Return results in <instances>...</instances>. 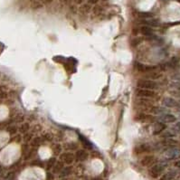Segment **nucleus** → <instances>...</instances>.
<instances>
[{
  "label": "nucleus",
  "instance_id": "1",
  "mask_svg": "<svg viewBox=\"0 0 180 180\" xmlns=\"http://www.w3.org/2000/svg\"><path fill=\"white\" fill-rule=\"evenodd\" d=\"M157 83L155 81L148 79H140L137 81V87L138 89H146V90H154L157 88Z\"/></svg>",
  "mask_w": 180,
  "mask_h": 180
},
{
  "label": "nucleus",
  "instance_id": "2",
  "mask_svg": "<svg viewBox=\"0 0 180 180\" xmlns=\"http://www.w3.org/2000/svg\"><path fill=\"white\" fill-rule=\"evenodd\" d=\"M60 160L63 162L64 164H67V165H71L73 164L75 160V156L73 153L66 151L64 153H62L61 155L59 156Z\"/></svg>",
  "mask_w": 180,
  "mask_h": 180
},
{
  "label": "nucleus",
  "instance_id": "3",
  "mask_svg": "<svg viewBox=\"0 0 180 180\" xmlns=\"http://www.w3.org/2000/svg\"><path fill=\"white\" fill-rule=\"evenodd\" d=\"M136 95L138 97L144 98V99H148V98H153L156 96V92L152 90H146V89H137Z\"/></svg>",
  "mask_w": 180,
  "mask_h": 180
},
{
  "label": "nucleus",
  "instance_id": "4",
  "mask_svg": "<svg viewBox=\"0 0 180 180\" xmlns=\"http://www.w3.org/2000/svg\"><path fill=\"white\" fill-rule=\"evenodd\" d=\"M74 156H75V160L83 162L87 160V158H89V153L85 150H76Z\"/></svg>",
  "mask_w": 180,
  "mask_h": 180
},
{
  "label": "nucleus",
  "instance_id": "5",
  "mask_svg": "<svg viewBox=\"0 0 180 180\" xmlns=\"http://www.w3.org/2000/svg\"><path fill=\"white\" fill-rule=\"evenodd\" d=\"M150 150V147L145 145V144H142V145H138L134 148V153L136 155H140V154H144V153H147Z\"/></svg>",
  "mask_w": 180,
  "mask_h": 180
},
{
  "label": "nucleus",
  "instance_id": "6",
  "mask_svg": "<svg viewBox=\"0 0 180 180\" xmlns=\"http://www.w3.org/2000/svg\"><path fill=\"white\" fill-rule=\"evenodd\" d=\"M134 120L138 122H148L152 121L153 118L150 115H148L146 113H140V114H137L134 118Z\"/></svg>",
  "mask_w": 180,
  "mask_h": 180
},
{
  "label": "nucleus",
  "instance_id": "7",
  "mask_svg": "<svg viewBox=\"0 0 180 180\" xmlns=\"http://www.w3.org/2000/svg\"><path fill=\"white\" fill-rule=\"evenodd\" d=\"M134 67L138 71H140V73H148V71H150V70L154 69V67L144 65L140 63H138V62H136V63L134 64Z\"/></svg>",
  "mask_w": 180,
  "mask_h": 180
},
{
  "label": "nucleus",
  "instance_id": "8",
  "mask_svg": "<svg viewBox=\"0 0 180 180\" xmlns=\"http://www.w3.org/2000/svg\"><path fill=\"white\" fill-rule=\"evenodd\" d=\"M163 166H160V165H156V166H154L151 167V169L150 170V176L152 177H158L159 175H160L163 171Z\"/></svg>",
  "mask_w": 180,
  "mask_h": 180
},
{
  "label": "nucleus",
  "instance_id": "9",
  "mask_svg": "<svg viewBox=\"0 0 180 180\" xmlns=\"http://www.w3.org/2000/svg\"><path fill=\"white\" fill-rule=\"evenodd\" d=\"M154 159H155L154 156H152V155H147V156L142 158L141 161H140V164H141L142 166H144V167H148V166H150L151 164L154 162Z\"/></svg>",
  "mask_w": 180,
  "mask_h": 180
},
{
  "label": "nucleus",
  "instance_id": "10",
  "mask_svg": "<svg viewBox=\"0 0 180 180\" xmlns=\"http://www.w3.org/2000/svg\"><path fill=\"white\" fill-rule=\"evenodd\" d=\"M43 142H44V140H43L42 137H34L33 140H31L30 144H31V147L33 148H36L42 145Z\"/></svg>",
  "mask_w": 180,
  "mask_h": 180
},
{
  "label": "nucleus",
  "instance_id": "11",
  "mask_svg": "<svg viewBox=\"0 0 180 180\" xmlns=\"http://www.w3.org/2000/svg\"><path fill=\"white\" fill-rule=\"evenodd\" d=\"M79 138H80V141L81 142V144L83 145L84 148H86V150H91V148H93L92 147V144L90 142V140H88V138H86L83 135L79 134Z\"/></svg>",
  "mask_w": 180,
  "mask_h": 180
},
{
  "label": "nucleus",
  "instance_id": "12",
  "mask_svg": "<svg viewBox=\"0 0 180 180\" xmlns=\"http://www.w3.org/2000/svg\"><path fill=\"white\" fill-rule=\"evenodd\" d=\"M140 32L145 36H150V35L153 34V30L148 25H142L140 28Z\"/></svg>",
  "mask_w": 180,
  "mask_h": 180
},
{
  "label": "nucleus",
  "instance_id": "13",
  "mask_svg": "<svg viewBox=\"0 0 180 180\" xmlns=\"http://www.w3.org/2000/svg\"><path fill=\"white\" fill-rule=\"evenodd\" d=\"M66 148L67 150H70V151H73V150H78V144H77L76 142H68V143H65L64 146H63V148Z\"/></svg>",
  "mask_w": 180,
  "mask_h": 180
},
{
  "label": "nucleus",
  "instance_id": "14",
  "mask_svg": "<svg viewBox=\"0 0 180 180\" xmlns=\"http://www.w3.org/2000/svg\"><path fill=\"white\" fill-rule=\"evenodd\" d=\"M91 13L93 14L96 17H99L102 13H103V7L100 5H95L91 7Z\"/></svg>",
  "mask_w": 180,
  "mask_h": 180
},
{
  "label": "nucleus",
  "instance_id": "15",
  "mask_svg": "<svg viewBox=\"0 0 180 180\" xmlns=\"http://www.w3.org/2000/svg\"><path fill=\"white\" fill-rule=\"evenodd\" d=\"M52 151L53 154L55 156H60L62 154V151H63V146L59 143H56L52 147Z\"/></svg>",
  "mask_w": 180,
  "mask_h": 180
},
{
  "label": "nucleus",
  "instance_id": "16",
  "mask_svg": "<svg viewBox=\"0 0 180 180\" xmlns=\"http://www.w3.org/2000/svg\"><path fill=\"white\" fill-rule=\"evenodd\" d=\"M160 120L164 123H171V122H174L175 120H176V118H175V116H173L171 114H167V115L162 116V118Z\"/></svg>",
  "mask_w": 180,
  "mask_h": 180
},
{
  "label": "nucleus",
  "instance_id": "17",
  "mask_svg": "<svg viewBox=\"0 0 180 180\" xmlns=\"http://www.w3.org/2000/svg\"><path fill=\"white\" fill-rule=\"evenodd\" d=\"M80 11L83 14H88L91 12V5H90L89 3L83 5V6L80 7Z\"/></svg>",
  "mask_w": 180,
  "mask_h": 180
},
{
  "label": "nucleus",
  "instance_id": "18",
  "mask_svg": "<svg viewBox=\"0 0 180 180\" xmlns=\"http://www.w3.org/2000/svg\"><path fill=\"white\" fill-rule=\"evenodd\" d=\"M64 164L62 162L61 160L60 161H56L55 165L54 167V173H60L62 170H63V168L64 167Z\"/></svg>",
  "mask_w": 180,
  "mask_h": 180
},
{
  "label": "nucleus",
  "instance_id": "19",
  "mask_svg": "<svg viewBox=\"0 0 180 180\" xmlns=\"http://www.w3.org/2000/svg\"><path fill=\"white\" fill-rule=\"evenodd\" d=\"M143 39L140 38V37H133L131 40H130V45L132 46V47H137L138 45H140L141 43H142Z\"/></svg>",
  "mask_w": 180,
  "mask_h": 180
},
{
  "label": "nucleus",
  "instance_id": "20",
  "mask_svg": "<svg viewBox=\"0 0 180 180\" xmlns=\"http://www.w3.org/2000/svg\"><path fill=\"white\" fill-rule=\"evenodd\" d=\"M42 138H43L44 141H48V142H50V141H52L54 140V137H53L52 134H51V133L47 132V133H44V134L42 135Z\"/></svg>",
  "mask_w": 180,
  "mask_h": 180
},
{
  "label": "nucleus",
  "instance_id": "21",
  "mask_svg": "<svg viewBox=\"0 0 180 180\" xmlns=\"http://www.w3.org/2000/svg\"><path fill=\"white\" fill-rule=\"evenodd\" d=\"M71 167H64L63 170H62L60 173L63 177H67L71 174Z\"/></svg>",
  "mask_w": 180,
  "mask_h": 180
},
{
  "label": "nucleus",
  "instance_id": "22",
  "mask_svg": "<svg viewBox=\"0 0 180 180\" xmlns=\"http://www.w3.org/2000/svg\"><path fill=\"white\" fill-rule=\"evenodd\" d=\"M20 131H21L22 133H27L30 130V124L29 123H24V124L21 125V127H20Z\"/></svg>",
  "mask_w": 180,
  "mask_h": 180
},
{
  "label": "nucleus",
  "instance_id": "23",
  "mask_svg": "<svg viewBox=\"0 0 180 180\" xmlns=\"http://www.w3.org/2000/svg\"><path fill=\"white\" fill-rule=\"evenodd\" d=\"M55 163H56V158H51L48 159V161H47V169H51V168H53L55 165Z\"/></svg>",
  "mask_w": 180,
  "mask_h": 180
},
{
  "label": "nucleus",
  "instance_id": "24",
  "mask_svg": "<svg viewBox=\"0 0 180 180\" xmlns=\"http://www.w3.org/2000/svg\"><path fill=\"white\" fill-rule=\"evenodd\" d=\"M156 127H158V128H155L154 130V134H158L159 132H161L164 128H165V126H164L162 123H158V124L156 125Z\"/></svg>",
  "mask_w": 180,
  "mask_h": 180
},
{
  "label": "nucleus",
  "instance_id": "25",
  "mask_svg": "<svg viewBox=\"0 0 180 180\" xmlns=\"http://www.w3.org/2000/svg\"><path fill=\"white\" fill-rule=\"evenodd\" d=\"M33 138H34V133H26V134H25V136H24V140L26 141V142H31V140H33Z\"/></svg>",
  "mask_w": 180,
  "mask_h": 180
},
{
  "label": "nucleus",
  "instance_id": "26",
  "mask_svg": "<svg viewBox=\"0 0 180 180\" xmlns=\"http://www.w3.org/2000/svg\"><path fill=\"white\" fill-rule=\"evenodd\" d=\"M42 7H43V4L41 3V1H40V2L35 1V2H34V3L32 4V7H33L34 9H38V8H41Z\"/></svg>",
  "mask_w": 180,
  "mask_h": 180
},
{
  "label": "nucleus",
  "instance_id": "27",
  "mask_svg": "<svg viewBox=\"0 0 180 180\" xmlns=\"http://www.w3.org/2000/svg\"><path fill=\"white\" fill-rule=\"evenodd\" d=\"M41 130H42V128H41L39 125H35V126H34V130H33V132H32V133L41 131Z\"/></svg>",
  "mask_w": 180,
  "mask_h": 180
},
{
  "label": "nucleus",
  "instance_id": "28",
  "mask_svg": "<svg viewBox=\"0 0 180 180\" xmlns=\"http://www.w3.org/2000/svg\"><path fill=\"white\" fill-rule=\"evenodd\" d=\"M54 1V0H41V3L43 5H49Z\"/></svg>",
  "mask_w": 180,
  "mask_h": 180
},
{
  "label": "nucleus",
  "instance_id": "29",
  "mask_svg": "<svg viewBox=\"0 0 180 180\" xmlns=\"http://www.w3.org/2000/svg\"><path fill=\"white\" fill-rule=\"evenodd\" d=\"M98 2H99V0H88V3L90 5H94V6L98 4Z\"/></svg>",
  "mask_w": 180,
  "mask_h": 180
},
{
  "label": "nucleus",
  "instance_id": "30",
  "mask_svg": "<svg viewBox=\"0 0 180 180\" xmlns=\"http://www.w3.org/2000/svg\"><path fill=\"white\" fill-rule=\"evenodd\" d=\"M84 1L85 0H73L74 4H76V5H83L84 3Z\"/></svg>",
  "mask_w": 180,
  "mask_h": 180
},
{
  "label": "nucleus",
  "instance_id": "31",
  "mask_svg": "<svg viewBox=\"0 0 180 180\" xmlns=\"http://www.w3.org/2000/svg\"><path fill=\"white\" fill-rule=\"evenodd\" d=\"M138 32H140V31H138V28H133L132 29V34L133 35H137Z\"/></svg>",
  "mask_w": 180,
  "mask_h": 180
}]
</instances>
